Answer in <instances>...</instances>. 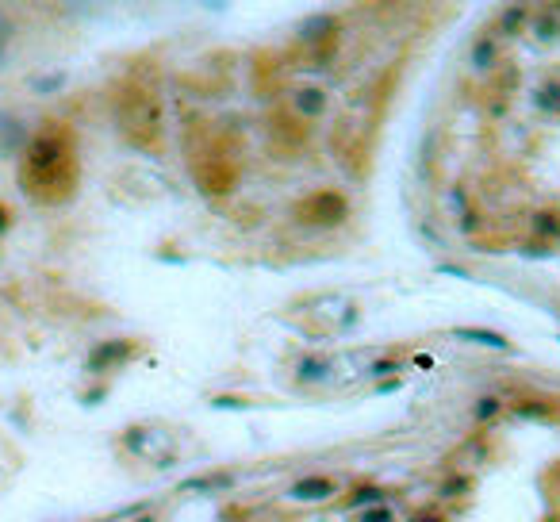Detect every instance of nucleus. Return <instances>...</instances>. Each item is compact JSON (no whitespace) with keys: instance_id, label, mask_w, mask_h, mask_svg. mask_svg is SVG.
I'll use <instances>...</instances> for the list:
<instances>
[{"instance_id":"obj_1","label":"nucleus","mask_w":560,"mask_h":522,"mask_svg":"<svg viewBox=\"0 0 560 522\" xmlns=\"http://www.w3.org/2000/svg\"><path fill=\"white\" fill-rule=\"evenodd\" d=\"M296 215L303 219V223H311V227H334V223H342V219H346V200H342V196H334V192L307 196V200L299 203Z\"/></svg>"},{"instance_id":"obj_2","label":"nucleus","mask_w":560,"mask_h":522,"mask_svg":"<svg viewBox=\"0 0 560 522\" xmlns=\"http://www.w3.org/2000/svg\"><path fill=\"white\" fill-rule=\"evenodd\" d=\"M334 488L338 484L327 476H307V480L288 488V500H327V495H334Z\"/></svg>"},{"instance_id":"obj_3","label":"nucleus","mask_w":560,"mask_h":522,"mask_svg":"<svg viewBox=\"0 0 560 522\" xmlns=\"http://www.w3.org/2000/svg\"><path fill=\"white\" fill-rule=\"evenodd\" d=\"M460 338H472V342H484V346H495V349H507V338L499 334H484V330H457Z\"/></svg>"},{"instance_id":"obj_4","label":"nucleus","mask_w":560,"mask_h":522,"mask_svg":"<svg viewBox=\"0 0 560 522\" xmlns=\"http://www.w3.org/2000/svg\"><path fill=\"white\" fill-rule=\"evenodd\" d=\"M296 104L303 116H311L315 108H322V93H303V96H296Z\"/></svg>"},{"instance_id":"obj_5","label":"nucleus","mask_w":560,"mask_h":522,"mask_svg":"<svg viewBox=\"0 0 560 522\" xmlns=\"http://www.w3.org/2000/svg\"><path fill=\"white\" fill-rule=\"evenodd\" d=\"M364 522H388V511H384V507H376V511H372V515L364 518Z\"/></svg>"},{"instance_id":"obj_6","label":"nucleus","mask_w":560,"mask_h":522,"mask_svg":"<svg viewBox=\"0 0 560 522\" xmlns=\"http://www.w3.org/2000/svg\"><path fill=\"white\" fill-rule=\"evenodd\" d=\"M415 522H442V518H434V515H426V518H415Z\"/></svg>"}]
</instances>
